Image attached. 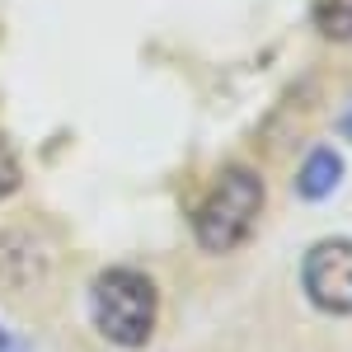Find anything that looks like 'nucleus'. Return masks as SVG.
Here are the masks:
<instances>
[{
	"instance_id": "nucleus-1",
	"label": "nucleus",
	"mask_w": 352,
	"mask_h": 352,
	"mask_svg": "<svg viewBox=\"0 0 352 352\" xmlns=\"http://www.w3.org/2000/svg\"><path fill=\"white\" fill-rule=\"evenodd\" d=\"M258 217H263V179L244 164H230L202 197V207L192 217V235L207 254H230L254 235Z\"/></svg>"
},
{
	"instance_id": "nucleus-2",
	"label": "nucleus",
	"mask_w": 352,
	"mask_h": 352,
	"mask_svg": "<svg viewBox=\"0 0 352 352\" xmlns=\"http://www.w3.org/2000/svg\"><path fill=\"white\" fill-rule=\"evenodd\" d=\"M89 315L94 329L118 343V348H146L155 333V315H160V296L155 282L136 268H109L94 277L89 292Z\"/></svg>"
},
{
	"instance_id": "nucleus-3",
	"label": "nucleus",
	"mask_w": 352,
	"mask_h": 352,
	"mask_svg": "<svg viewBox=\"0 0 352 352\" xmlns=\"http://www.w3.org/2000/svg\"><path fill=\"white\" fill-rule=\"evenodd\" d=\"M300 287L324 315H352V240L310 244L300 263Z\"/></svg>"
},
{
	"instance_id": "nucleus-4",
	"label": "nucleus",
	"mask_w": 352,
	"mask_h": 352,
	"mask_svg": "<svg viewBox=\"0 0 352 352\" xmlns=\"http://www.w3.org/2000/svg\"><path fill=\"white\" fill-rule=\"evenodd\" d=\"M338 179H343V160L329 151V146H320L310 160L300 164L296 174V192L305 197V202H320V197H329V192L338 188Z\"/></svg>"
},
{
	"instance_id": "nucleus-5",
	"label": "nucleus",
	"mask_w": 352,
	"mask_h": 352,
	"mask_svg": "<svg viewBox=\"0 0 352 352\" xmlns=\"http://www.w3.org/2000/svg\"><path fill=\"white\" fill-rule=\"evenodd\" d=\"M315 28L333 43H352V0H310Z\"/></svg>"
},
{
	"instance_id": "nucleus-6",
	"label": "nucleus",
	"mask_w": 352,
	"mask_h": 352,
	"mask_svg": "<svg viewBox=\"0 0 352 352\" xmlns=\"http://www.w3.org/2000/svg\"><path fill=\"white\" fill-rule=\"evenodd\" d=\"M14 188H19V160H14V151L0 141V202H5Z\"/></svg>"
},
{
	"instance_id": "nucleus-7",
	"label": "nucleus",
	"mask_w": 352,
	"mask_h": 352,
	"mask_svg": "<svg viewBox=\"0 0 352 352\" xmlns=\"http://www.w3.org/2000/svg\"><path fill=\"white\" fill-rule=\"evenodd\" d=\"M338 132H343V136H348V141H352V109H348V118L338 122Z\"/></svg>"
},
{
	"instance_id": "nucleus-8",
	"label": "nucleus",
	"mask_w": 352,
	"mask_h": 352,
	"mask_svg": "<svg viewBox=\"0 0 352 352\" xmlns=\"http://www.w3.org/2000/svg\"><path fill=\"white\" fill-rule=\"evenodd\" d=\"M0 352H14V343L5 338V329H0Z\"/></svg>"
}]
</instances>
